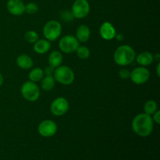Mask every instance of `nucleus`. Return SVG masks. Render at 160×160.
<instances>
[{
  "mask_svg": "<svg viewBox=\"0 0 160 160\" xmlns=\"http://www.w3.org/2000/svg\"><path fill=\"white\" fill-rule=\"evenodd\" d=\"M132 130L140 137H148L152 134L154 128V121L152 116L146 113H140L136 116L131 123Z\"/></svg>",
  "mask_w": 160,
  "mask_h": 160,
  "instance_id": "f257e3e1",
  "label": "nucleus"
},
{
  "mask_svg": "<svg viewBox=\"0 0 160 160\" xmlns=\"http://www.w3.org/2000/svg\"><path fill=\"white\" fill-rule=\"evenodd\" d=\"M136 57V52L134 48L128 45L119 46L115 50L113 59L116 63L121 67H125L132 63Z\"/></svg>",
  "mask_w": 160,
  "mask_h": 160,
  "instance_id": "f03ea898",
  "label": "nucleus"
},
{
  "mask_svg": "<svg viewBox=\"0 0 160 160\" xmlns=\"http://www.w3.org/2000/svg\"><path fill=\"white\" fill-rule=\"evenodd\" d=\"M53 77L56 81L62 85H70L75 79V74L73 70L67 66H59L55 68Z\"/></svg>",
  "mask_w": 160,
  "mask_h": 160,
  "instance_id": "7ed1b4c3",
  "label": "nucleus"
},
{
  "mask_svg": "<svg viewBox=\"0 0 160 160\" xmlns=\"http://www.w3.org/2000/svg\"><path fill=\"white\" fill-rule=\"evenodd\" d=\"M20 93L27 101L35 102L40 97V88L36 84V83L28 81L22 84Z\"/></svg>",
  "mask_w": 160,
  "mask_h": 160,
  "instance_id": "20e7f679",
  "label": "nucleus"
},
{
  "mask_svg": "<svg viewBox=\"0 0 160 160\" xmlns=\"http://www.w3.org/2000/svg\"><path fill=\"white\" fill-rule=\"evenodd\" d=\"M62 33V26L58 20H52L47 22L43 28V34L49 42L56 41Z\"/></svg>",
  "mask_w": 160,
  "mask_h": 160,
  "instance_id": "39448f33",
  "label": "nucleus"
},
{
  "mask_svg": "<svg viewBox=\"0 0 160 160\" xmlns=\"http://www.w3.org/2000/svg\"><path fill=\"white\" fill-rule=\"evenodd\" d=\"M80 46V42L75 36L67 34L60 38L59 42V48L64 53H73L76 52Z\"/></svg>",
  "mask_w": 160,
  "mask_h": 160,
  "instance_id": "423d86ee",
  "label": "nucleus"
},
{
  "mask_svg": "<svg viewBox=\"0 0 160 160\" xmlns=\"http://www.w3.org/2000/svg\"><path fill=\"white\" fill-rule=\"evenodd\" d=\"M71 12L74 18H85L90 12V5L87 0H75L72 6Z\"/></svg>",
  "mask_w": 160,
  "mask_h": 160,
  "instance_id": "0eeeda50",
  "label": "nucleus"
},
{
  "mask_svg": "<svg viewBox=\"0 0 160 160\" xmlns=\"http://www.w3.org/2000/svg\"><path fill=\"white\" fill-rule=\"evenodd\" d=\"M69 102L64 97H58L52 101L50 106V111L56 117L63 116L69 110Z\"/></svg>",
  "mask_w": 160,
  "mask_h": 160,
  "instance_id": "6e6552de",
  "label": "nucleus"
},
{
  "mask_svg": "<svg viewBox=\"0 0 160 160\" xmlns=\"http://www.w3.org/2000/svg\"><path fill=\"white\" fill-rule=\"evenodd\" d=\"M150 78V72L146 67H138L134 68L131 72L130 78L135 84H143L148 81Z\"/></svg>",
  "mask_w": 160,
  "mask_h": 160,
  "instance_id": "1a4fd4ad",
  "label": "nucleus"
},
{
  "mask_svg": "<svg viewBox=\"0 0 160 160\" xmlns=\"http://www.w3.org/2000/svg\"><path fill=\"white\" fill-rule=\"evenodd\" d=\"M57 125L53 120H45L39 123L38 131L39 134L44 138H50L54 136L57 132Z\"/></svg>",
  "mask_w": 160,
  "mask_h": 160,
  "instance_id": "9d476101",
  "label": "nucleus"
},
{
  "mask_svg": "<svg viewBox=\"0 0 160 160\" xmlns=\"http://www.w3.org/2000/svg\"><path fill=\"white\" fill-rule=\"evenodd\" d=\"M99 34L102 38L106 41H110L115 38V36L117 34V31L114 28L113 25L110 22H104L102 23L99 28Z\"/></svg>",
  "mask_w": 160,
  "mask_h": 160,
  "instance_id": "9b49d317",
  "label": "nucleus"
},
{
  "mask_svg": "<svg viewBox=\"0 0 160 160\" xmlns=\"http://www.w3.org/2000/svg\"><path fill=\"white\" fill-rule=\"evenodd\" d=\"M6 8L8 12L13 16H20L25 12V4L22 0H9Z\"/></svg>",
  "mask_w": 160,
  "mask_h": 160,
  "instance_id": "f8f14e48",
  "label": "nucleus"
},
{
  "mask_svg": "<svg viewBox=\"0 0 160 160\" xmlns=\"http://www.w3.org/2000/svg\"><path fill=\"white\" fill-rule=\"evenodd\" d=\"M136 61L141 67L151 65L154 61V56L149 52H142L135 57Z\"/></svg>",
  "mask_w": 160,
  "mask_h": 160,
  "instance_id": "ddd939ff",
  "label": "nucleus"
},
{
  "mask_svg": "<svg viewBox=\"0 0 160 160\" xmlns=\"http://www.w3.org/2000/svg\"><path fill=\"white\" fill-rule=\"evenodd\" d=\"M91 36L90 28L87 25L82 24L79 26L76 31V38L79 42H87L89 40Z\"/></svg>",
  "mask_w": 160,
  "mask_h": 160,
  "instance_id": "4468645a",
  "label": "nucleus"
},
{
  "mask_svg": "<svg viewBox=\"0 0 160 160\" xmlns=\"http://www.w3.org/2000/svg\"><path fill=\"white\" fill-rule=\"evenodd\" d=\"M33 48L38 54H45L51 48V43L47 39H40L34 42Z\"/></svg>",
  "mask_w": 160,
  "mask_h": 160,
  "instance_id": "2eb2a0df",
  "label": "nucleus"
},
{
  "mask_svg": "<svg viewBox=\"0 0 160 160\" xmlns=\"http://www.w3.org/2000/svg\"><path fill=\"white\" fill-rule=\"evenodd\" d=\"M17 66L23 70H30L34 66V62L31 57L26 54L20 55L16 60Z\"/></svg>",
  "mask_w": 160,
  "mask_h": 160,
  "instance_id": "dca6fc26",
  "label": "nucleus"
},
{
  "mask_svg": "<svg viewBox=\"0 0 160 160\" xmlns=\"http://www.w3.org/2000/svg\"><path fill=\"white\" fill-rule=\"evenodd\" d=\"M62 59L63 58H62V54L59 51H53L50 53L49 56H48V63H49V66L56 68V67L61 66Z\"/></svg>",
  "mask_w": 160,
  "mask_h": 160,
  "instance_id": "f3484780",
  "label": "nucleus"
},
{
  "mask_svg": "<svg viewBox=\"0 0 160 160\" xmlns=\"http://www.w3.org/2000/svg\"><path fill=\"white\" fill-rule=\"evenodd\" d=\"M44 77H45L44 71L40 67H34V68H33L30 71L29 75H28V78H29L30 81H33L34 83L41 81Z\"/></svg>",
  "mask_w": 160,
  "mask_h": 160,
  "instance_id": "a211bd4d",
  "label": "nucleus"
},
{
  "mask_svg": "<svg viewBox=\"0 0 160 160\" xmlns=\"http://www.w3.org/2000/svg\"><path fill=\"white\" fill-rule=\"evenodd\" d=\"M56 80L53 76H45L41 81V87L45 92L52 90L55 86Z\"/></svg>",
  "mask_w": 160,
  "mask_h": 160,
  "instance_id": "6ab92c4d",
  "label": "nucleus"
},
{
  "mask_svg": "<svg viewBox=\"0 0 160 160\" xmlns=\"http://www.w3.org/2000/svg\"><path fill=\"white\" fill-rule=\"evenodd\" d=\"M158 110V105L154 100H148L144 106L145 113L152 116Z\"/></svg>",
  "mask_w": 160,
  "mask_h": 160,
  "instance_id": "aec40b11",
  "label": "nucleus"
},
{
  "mask_svg": "<svg viewBox=\"0 0 160 160\" xmlns=\"http://www.w3.org/2000/svg\"><path fill=\"white\" fill-rule=\"evenodd\" d=\"M75 52L77 53L78 57H79L81 59H87L91 55L90 50L86 46H79Z\"/></svg>",
  "mask_w": 160,
  "mask_h": 160,
  "instance_id": "412c9836",
  "label": "nucleus"
},
{
  "mask_svg": "<svg viewBox=\"0 0 160 160\" xmlns=\"http://www.w3.org/2000/svg\"><path fill=\"white\" fill-rule=\"evenodd\" d=\"M24 39L28 43L34 44L38 40V34L34 31H28L24 34Z\"/></svg>",
  "mask_w": 160,
  "mask_h": 160,
  "instance_id": "4be33fe9",
  "label": "nucleus"
},
{
  "mask_svg": "<svg viewBox=\"0 0 160 160\" xmlns=\"http://www.w3.org/2000/svg\"><path fill=\"white\" fill-rule=\"evenodd\" d=\"M38 11V6L34 2H29L25 5V12L28 14H35Z\"/></svg>",
  "mask_w": 160,
  "mask_h": 160,
  "instance_id": "5701e85b",
  "label": "nucleus"
},
{
  "mask_svg": "<svg viewBox=\"0 0 160 160\" xmlns=\"http://www.w3.org/2000/svg\"><path fill=\"white\" fill-rule=\"evenodd\" d=\"M61 18L65 22H70L73 20V15L71 11L64 10L61 12Z\"/></svg>",
  "mask_w": 160,
  "mask_h": 160,
  "instance_id": "b1692460",
  "label": "nucleus"
},
{
  "mask_svg": "<svg viewBox=\"0 0 160 160\" xmlns=\"http://www.w3.org/2000/svg\"><path fill=\"white\" fill-rule=\"evenodd\" d=\"M130 75H131V71H129L128 69H121L119 71V77L123 80H127L130 78Z\"/></svg>",
  "mask_w": 160,
  "mask_h": 160,
  "instance_id": "393cba45",
  "label": "nucleus"
},
{
  "mask_svg": "<svg viewBox=\"0 0 160 160\" xmlns=\"http://www.w3.org/2000/svg\"><path fill=\"white\" fill-rule=\"evenodd\" d=\"M43 71H44V74H45V76H53L55 72V68L54 67H51V66H48V67H46L45 69H44Z\"/></svg>",
  "mask_w": 160,
  "mask_h": 160,
  "instance_id": "a878e982",
  "label": "nucleus"
},
{
  "mask_svg": "<svg viewBox=\"0 0 160 160\" xmlns=\"http://www.w3.org/2000/svg\"><path fill=\"white\" fill-rule=\"evenodd\" d=\"M152 117V120L153 121L155 122L157 124H159L160 123V112L159 110H157L154 114H153Z\"/></svg>",
  "mask_w": 160,
  "mask_h": 160,
  "instance_id": "bb28decb",
  "label": "nucleus"
},
{
  "mask_svg": "<svg viewBox=\"0 0 160 160\" xmlns=\"http://www.w3.org/2000/svg\"><path fill=\"white\" fill-rule=\"evenodd\" d=\"M115 38H117V40L118 41H122L123 39V35L122 34H116L115 36Z\"/></svg>",
  "mask_w": 160,
  "mask_h": 160,
  "instance_id": "cd10ccee",
  "label": "nucleus"
},
{
  "mask_svg": "<svg viewBox=\"0 0 160 160\" xmlns=\"http://www.w3.org/2000/svg\"><path fill=\"white\" fill-rule=\"evenodd\" d=\"M159 69H160V62H158L157 66H156V73H157V76H158V77L160 76Z\"/></svg>",
  "mask_w": 160,
  "mask_h": 160,
  "instance_id": "c85d7f7f",
  "label": "nucleus"
},
{
  "mask_svg": "<svg viewBox=\"0 0 160 160\" xmlns=\"http://www.w3.org/2000/svg\"><path fill=\"white\" fill-rule=\"evenodd\" d=\"M154 60H156L157 62H159V60H160V54H159V53H156V55H154Z\"/></svg>",
  "mask_w": 160,
  "mask_h": 160,
  "instance_id": "c756f323",
  "label": "nucleus"
},
{
  "mask_svg": "<svg viewBox=\"0 0 160 160\" xmlns=\"http://www.w3.org/2000/svg\"><path fill=\"white\" fill-rule=\"evenodd\" d=\"M3 81H4V79H3V77H2V73H0V87L2 85Z\"/></svg>",
  "mask_w": 160,
  "mask_h": 160,
  "instance_id": "7c9ffc66",
  "label": "nucleus"
}]
</instances>
